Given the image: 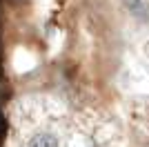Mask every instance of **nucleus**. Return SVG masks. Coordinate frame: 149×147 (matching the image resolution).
Returning <instances> with one entry per match:
<instances>
[{
	"label": "nucleus",
	"mask_w": 149,
	"mask_h": 147,
	"mask_svg": "<svg viewBox=\"0 0 149 147\" xmlns=\"http://www.w3.org/2000/svg\"><path fill=\"white\" fill-rule=\"evenodd\" d=\"M123 5L140 24L149 27V2H145V0H123Z\"/></svg>",
	"instance_id": "nucleus-1"
},
{
	"label": "nucleus",
	"mask_w": 149,
	"mask_h": 147,
	"mask_svg": "<svg viewBox=\"0 0 149 147\" xmlns=\"http://www.w3.org/2000/svg\"><path fill=\"white\" fill-rule=\"evenodd\" d=\"M27 147H58V136L51 132H38L27 141Z\"/></svg>",
	"instance_id": "nucleus-2"
}]
</instances>
